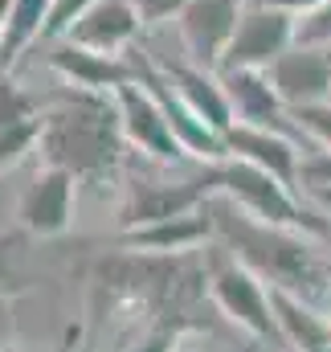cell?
<instances>
[{
    "instance_id": "1",
    "label": "cell",
    "mask_w": 331,
    "mask_h": 352,
    "mask_svg": "<svg viewBox=\"0 0 331 352\" xmlns=\"http://www.w3.org/2000/svg\"><path fill=\"white\" fill-rule=\"evenodd\" d=\"M213 230L242 254V263L266 274L278 291L303 295L307 303H323L331 295V263L299 238V230H282L249 217L229 201H205Z\"/></svg>"
},
{
    "instance_id": "2",
    "label": "cell",
    "mask_w": 331,
    "mask_h": 352,
    "mask_svg": "<svg viewBox=\"0 0 331 352\" xmlns=\"http://www.w3.org/2000/svg\"><path fill=\"white\" fill-rule=\"evenodd\" d=\"M41 156L49 168L74 176H106L119 164L123 119L115 94L102 90H62L58 107L41 119Z\"/></svg>"
},
{
    "instance_id": "3",
    "label": "cell",
    "mask_w": 331,
    "mask_h": 352,
    "mask_svg": "<svg viewBox=\"0 0 331 352\" xmlns=\"http://www.w3.org/2000/svg\"><path fill=\"white\" fill-rule=\"evenodd\" d=\"M217 188H225L249 217L258 221H270V226H282V230H307V234H331L328 221L311 217L295 197L290 188L270 176L266 168L249 164V160H229V164H217Z\"/></svg>"
},
{
    "instance_id": "4",
    "label": "cell",
    "mask_w": 331,
    "mask_h": 352,
    "mask_svg": "<svg viewBox=\"0 0 331 352\" xmlns=\"http://www.w3.org/2000/svg\"><path fill=\"white\" fill-rule=\"evenodd\" d=\"M295 12L253 4L242 12V25L221 58V70H270L290 45H295Z\"/></svg>"
},
{
    "instance_id": "5",
    "label": "cell",
    "mask_w": 331,
    "mask_h": 352,
    "mask_svg": "<svg viewBox=\"0 0 331 352\" xmlns=\"http://www.w3.org/2000/svg\"><path fill=\"white\" fill-rule=\"evenodd\" d=\"M131 66H135V78L152 90V98L164 107L168 123H172L176 140L184 144V152H192V156H201V160H221V156H225V135L213 131V127L180 98V90L172 87V78L164 74V66H156L144 50L131 54Z\"/></svg>"
},
{
    "instance_id": "6",
    "label": "cell",
    "mask_w": 331,
    "mask_h": 352,
    "mask_svg": "<svg viewBox=\"0 0 331 352\" xmlns=\"http://www.w3.org/2000/svg\"><path fill=\"white\" fill-rule=\"evenodd\" d=\"M242 0H188L184 12L176 16L188 58L205 70H221V58L242 25Z\"/></svg>"
},
{
    "instance_id": "7",
    "label": "cell",
    "mask_w": 331,
    "mask_h": 352,
    "mask_svg": "<svg viewBox=\"0 0 331 352\" xmlns=\"http://www.w3.org/2000/svg\"><path fill=\"white\" fill-rule=\"evenodd\" d=\"M115 102H119V119H123V135L127 140H135L144 152H152L160 160H180L184 156V144L176 140L164 107L152 98V90L139 78L115 90Z\"/></svg>"
},
{
    "instance_id": "8",
    "label": "cell",
    "mask_w": 331,
    "mask_h": 352,
    "mask_svg": "<svg viewBox=\"0 0 331 352\" xmlns=\"http://www.w3.org/2000/svg\"><path fill=\"white\" fill-rule=\"evenodd\" d=\"M266 74L286 107L331 98V54L323 45H290Z\"/></svg>"
},
{
    "instance_id": "9",
    "label": "cell",
    "mask_w": 331,
    "mask_h": 352,
    "mask_svg": "<svg viewBox=\"0 0 331 352\" xmlns=\"http://www.w3.org/2000/svg\"><path fill=\"white\" fill-rule=\"evenodd\" d=\"M213 188H217V168L205 176V180H188V184H135L131 188V201L123 209V226L135 230V226H152V221L196 213L209 201Z\"/></svg>"
},
{
    "instance_id": "10",
    "label": "cell",
    "mask_w": 331,
    "mask_h": 352,
    "mask_svg": "<svg viewBox=\"0 0 331 352\" xmlns=\"http://www.w3.org/2000/svg\"><path fill=\"white\" fill-rule=\"evenodd\" d=\"M225 156L233 160H249L258 168H266L270 176H278L286 188L299 184V148L282 135V131H270V127H253V123H233L225 131Z\"/></svg>"
},
{
    "instance_id": "11",
    "label": "cell",
    "mask_w": 331,
    "mask_h": 352,
    "mask_svg": "<svg viewBox=\"0 0 331 352\" xmlns=\"http://www.w3.org/2000/svg\"><path fill=\"white\" fill-rule=\"evenodd\" d=\"M49 70L66 78V87L78 90H102V94H115L119 87L135 82V66L131 58H119V54H94V50H82L74 41L58 45L49 54Z\"/></svg>"
},
{
    "instance_id": "12",
    "label": "cell",
    "mask_w": 331,
    "mask_h": 352,
    "mask_svg": "<svg viewBox=\"0 0 331 352\" xmlns=\"http://www.w3.org/2000/svg\"><path fill=\"white\" fill-rule=\"evenodd\" d=\"M74 180L78 176L66 173V168H45L25 188V197H21V221L33 234H41V238H54V234L70 230V217H74Z\"/></svg>"
},
{
    "instance_id": "13",
    "label": "cell",
    "mask_w": 331,
    "mask_h": 352,
    "mask_svg": "<svg viewBox=\"0 0 331 352\" xmlns=\"http://www.w3.org/2000/svg\"><path fill=\"white\" fill-rule=\"evenodd\" d=\"M144 29V16L131 0H98L86 8V16L66 33V41L94 50V54H119L127 50Z\"/></svg>"
},
{
    "instance_id": "14",
    "label": "cell",
    "mask_w": 331,
    "mask_h": 352,
    "mask_svg": "<svg viewBox=\"0 0 331 352\" xmlns=\"http://www.w3.org/2000/svg\"><path fill=\"white\" fill-rule=\"evenodd\" d=\"M213 291H217V303H221L238 324H246L253 336H274V332H278L274 299L262 291V283L249 274L246 266H225V270H217Z\"/></svg>"
},
{
    "instance_id": "15",
    "label": "cell",
    "mask_w": 331,
    "mask_h": 352,
    "mask_svg": "<svg viewBox=\"0 0 331 352\" xmlns=\"http://www.w3.org/2000/svg\"><path fill=\"white\" fill-rule=\"evenodd\" d=\"M221 82L229 90V102H233L238 123L270 127V131H282L286 135L290 107L278 98V90H274L266 70H221Z\"/></svg>"
},
{
    "instance_id": "16",
    "label": "cell",
    "mask_w": 331,
    "mask_h": 352,
    "mask_svg": "<svg viewBox=\"0 0 331 352\" xmlns=\"http://www.w3.org/2000/svg\"><path fill=\"white\" fill-rule=\"evenodd\" d=\"M164 74L172 78V87L180 90V98H184L213 131L225 135V131L238 123L233 102H229V90H225V82H221L213 70H205V66H196V62H164Z\"/></svg>"
},
{
    "instance_id": "17",
    "label": "cell",
    "mask_w": 331,
    "mask_h": 352,
    "mask_svg": "<svg viewBox=\"0 0 331 352\" xmlns=\"http://www.w3.org/2000/svg\"><path fill=\"white\" fill-rule=\"evenodd\" d=\"M209 234H213V217H209V209L201 205L196 213H184V217L135 226V230L123 234V242H127V246H139V250H188V246L205 242Z\"/></svg>"
},
{
    "instance_id": "18",
    "label": "cell",
    "mask_w": 331,
    "mask_h": 352,
    "mask_svg": "<svg viewBox=\"0 0 331 352\" xmlns=\"http://www.w3.org/2000/svg\"><path fill=\"white\" fill-rule=\"evenodd\" d=\"M49 8H54V0H12L8 29H4V41H0V74H8L21 62V54L45 33Z\"/></svg>"
},
{
    "instance_id": "19",
    "label": "cell",
    "mask_w": 331,
    "mask_h": 352,
    "mask_svg": "<svg viewBox=\"0 0 331 352\" xmlns=\"http://www.w3.org/2000/svg\"><path fill=\"white\" fill-rule=\"evenodd\" d=\"M270 299H274L278 324L290 332L295 344H303V352H331V328L311 307H303L299 299H290V291H278V287L270 291Z\"/></svg>"
},
{
    "instance_id": "20",
    "label": "cell",
    "mask_w": 331,
    "mask_h": 352,
    "mask_svg": "<svg viewBox=\"0 0 331 352\" xmlns=\"http://www.w3.org/2000/svg\"><path fill=\"white\" fill-rule=\"evenodd\" d=\"M290 119H295V127H299L307 140H315L319 148H328V152H331V98L290 107Z\"/></svg>"
},
{
    "instance_id": "21",
    "label": "cell",
    "mask_w": 331,
    "mask_h": 352,
    "mask_svg": "<svg viewBox=\"0 0 331 352\" xmlns=\"http://www.w3.org/2000/svg\"><path fill=\"white\" fill-rule=\"evenodd\" d=\"M37 140H41V119L37 115L25 119V123H16V127H8V131H0V168L4 164H16Z\"/></svg>"
},
{
    "instance_id": "22",
    "label": "cell",
    "mask_w": 331,
    "mask_h": 352,
    "mask_svg": "<svg viewBox=\"0 0 331 352\" xmlns=\"http://www.w3.org/2000/svg\"><path fill=\"white\" fill-rule=\"evenodd\" d=\"M25 119H33V98L25 90H16L8 74H0V131H8Z\"/></svg>"
},
{
    "instance_id": "23",
    "label": "cell",
    "mask_w": 331,
    "mask_h": 352,
    "mask_svg": "<svg viewBox=\"0 0 331 352\" xmlns=\"http://www.w3.org/2000/svg\"><path fill=\"white\" fill-rule=\"evenodd\" d=\"M90 4H98V0H54V8H49V21H45V41H58V37H66L78 21L86 16V8Z\"/></svg>"
},
{
    "instance_id": "24",
    "label": "cell",
    "mask_w": 331,
    "mask_h": 352,
    "mask_svg": "<svg viewBox=\"0 0 331 352\" xmlns=\"http://www.w3.org/2000/svg\"><path fill=\"white\" fill-rule=\"evenodd\" d=\"M295 45H331V0L307 12L295 29Z\"/></svg>"
},
{
    "instance_id": "25",
    "label": "cell",
    "mask_w": 331,
    "mask_h": 352,
    "mask_svg": "<svg viewBox=\"0 0 331 352\" xmlns=\"http://www.w3.org/2000/svg\"><path fill=\"white\" fill-rule=\"evenodd\" d=\"M131 4L139 8L144 25H160V21H172V16H180L188 0H131Z\"/></svg>"
},
{
    "instance_id": "26",
    "label": "cell",
    "mask_w": 331,
    "mask_h": 352,
    "mask_svg": "<svg viewBox=\"0 0 331 352\" xmlns=\"http://www.w3.org/2000/svg\"><path fill=\"white\" fill-rule=\"evenodd\" d=\"M299 180H307V184H331V152L307 156L303 168H299Z\"/></svg>"
},
{
    "instance_id": "27",
    "label": "cell",
    "mask_w": 331,
    "mask_h": 352,
    "mask_svg": "<svg viewBox=\"0 0 331 352\" xmlns=\"http://www.w3.org/2000/svg\"><path fill=\"white\" fill-rule=\"evenodd\" d=\"M253 4H266V8H282V12L307 16V12H315L319 4H328V0H253Z\"/></svg>"
},
{
    "instance_id": "28",
    "label": "cell",
    "mask_w": 331,
    "mask_h": 352,
    "mask_svg": "<svg viewBox=\"0 0 331 352\" xmlns=\"http://www.w3.org/2000/svg\"><path fill=\"white\" fill-rule=\"evenodd\" d=\"M168 344H172V336H168V332H160L156 340H148V344H144L139 352H168Z\"/></svg>"
},
{
    "instance_id": "29",
    "label": "cell",
    "mask_w": 331,
    "mask_h": 352,
    "mask_svg": "<svg viewBox=\"0 0 331 352\" xmlns=\"http://www.w3.org/2000/svg\"><path fill=\"white\" fill-rule=\"evenodd\" d=\"M311 192H315V201L331 213V184H311Z\"/></svg>"
},
{
    "instance_id": "30",
    "label": "cell",
    "mask_w": 331,
    "mask_h": 352,
    "mask_svg": "<svg viewBox=\"0 0 331 352\" xmlns=\"http://www.w3.org/2000/svg\"><path fill=\"white\" fill-rule=\"evenodd\" d=\"M8 12H12V0H0V41H4V29H8Z\"/></svg>"
},
{
    "instance_id": "31",
    "label": "cell",
    "mask_w": 331,
    "mask_h": 352,
    "mask_svg": "<svg viewBox=\"0 0 331 352\" xmlns=\"http://www.w3.org/2000/svg\"><path fill=\"white\" fill-rule=\"evenodd\" d=\"M323 50H328V54H331V45H323Z\"/></svg>"
}]
</instances>
